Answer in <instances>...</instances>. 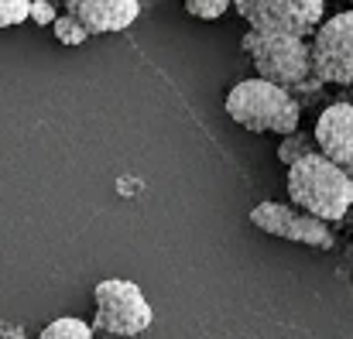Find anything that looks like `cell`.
Returning a JSON list of instances; mask_svg holds the SVG:
<instances>
[{"label": "cell", "instance_id": "obj_1", "mask_svg": "<svg viewBox=\"0 0 353 339\" xmlns=\"http://www.w3.org/2000/svg\"><path fill=\"white\" fill-rule=\"evenodd\" d=\"M288 199L302 213L333 226L350 216L353 175L343 165L330 161L326 154L309 151L288 165Z\"/></svg>", "mask_w": 353, "mask_h": 339}, {"label": "cell", "instance_id": "obj_2", "mask_svg": "<svg viewBox=\"0 0 353 339\" xmlns=\"http://www.w3.org/2000/svg\"><path fill=\"white\" fill-rule=\"evenodd\" d=\"M223 107H227V116L234 123H240L243 130H254V134H285V137H292L299 130V120H302L299 100L285 86L268 83L261 76L236 83L227 93Z\"/></svg>", "mask_w": 353, "mask_h": 339}, {"label": "cell", "instance_id": "obj_3", "mask_svg": "<svg viewBox=\"0 0 353 339\" xmlns=\"http://www.w3.org/2000/svg\"><path fill=\"white\" fill-rule=\"evenodd\" d=\"M243 52L250 55L261 79L278 83L285 90L305 83L312 76V45L295 34H268V31H247Z\"/></svg>", "mask_w": 353, "mask_h": 339}, {"label": "cell", "instance_id": "obj_4", "mask_svg": "<svg viewBox=\"0 0 353 339\" xmlns=\"http://www.w3.org/2000/svg\"><path fill=\"white\" fill-rule=\"evenodd\" d=\"M97 298V316H93V329L107 333V336L134 339L151 329L154 312L151 302L144 298L141 285L127 281V278H107L93 288Z\"/></svg>", "mask_w": 353, "mask_h": 339}, {"label": "cell", "instance_id": "obj_5", "mask_svg": "<svg viewBox=\"0 0 353 339\" xmlns=\"http://www.w3.org/2000/svg\"><path fill=\"white\" fill-rule=\"evenodd\" d=\"M250 31L309 38L326 21V0H234Z\"/></svg>", "mask_w": 353, "mask_h": 339}, {"label": "cell", "instance_id": "obj_6", "mask_svg": "<svg viewBox=\"0 0 353 339\" xmlns=\"http://www.w3.org/2000/svg\"><path fill=\"white\" fill-rule=\"evenodd\" d=\"M309 45H312V76L319 83L353 86V7L326 17Z\"/></svg>", "mask_w": 353, "mask_h": 339}, {"label": "cell", "instance_id": "obj_7", "mask_svg": "<svg viewBox=\"0 0 353 339\" xmlns=\"http://www.w3.org/2000/svg\"><path fill=\"white\" fill-rule=\"evenodd\" d=\"M250 223L271 236L292 240V243H305V247H319L330 250L333 247V226L302 213L299 206H285V203H261L250 209Z\"/></svg>", "mask_w": 353, "mask_h": 339}, {"label": "cell", "instance_id": "obj_8", "mask_svg": "<svg viewBox=\"0 0 353 339\" xmlns=\"http://www.w3.org/2000/svg\"><path fill=\"white\" fill-rule=\"evenodd\" d=\"M65 14H72L90 34H110L141 17V0H65Z\"/></svg>", "mask_w": 353, "mask_h": 339}, {"label": "cell", "instance_id": "obj_9", "mask_svg": "<svg viewBox=\"0 0 353 339\" xmlns=\"http://www.w3.org/2000/svg\"><path fill=\"white\" fill-rule=\"evenodd\" d=\"M316 147L330 161L350 168L353 165V103H333L316 120Z\"/></svg>", "mask_w": 353, "mask_h": 339}, {"label": "cell", "instance_id": "obj_10", "mask_svg": "<svg viewBox=\"0 0 353 339\" xmlns=\"http://www.w3.org/2000/svg\"><path fill=\"white\" fill-rule=\"evenodd\" d=\"M93 322H86V319H76V316H59V319H52L38 339H93Z\"/></svg>", "mask_w": 353, "mask_h": 339}, {"label": "cell", "instance_id": "obj_11", "mask_svg": "<svg viewBox=\"0 0 353 339\" xmlns=\"http://www.w3.org/2000/svg\"><path fill=\"white\" fill-rule=\"evenodd\" d=\"M52 31H55V38H59V45H86V38H90V31L72 17V14H62V17H55V24H52Z\"/></svg>", "mask_w": 353, "mask_h": 339}, {"label": "cell", "instance_id": "obj_12", "mask_svg": "<svg viewBox=\"0 0 353 339\" xmlns=\"http://www.w3.org/2000/svg\"><path fill=\"white\" fill-rule=\"evenodd\" d=\"M185 3V10L192 14V17H199V21H220L230 7H234V0H182Z\"/></svg>", "mask_w": 353, "mask_h": 339}, {"label": "cell", "instance_id": "obj_13", "mask_svg": "<svg viewBox=\"0 0 353 339\" xmlns=\"http://www.w3.org/2000/svg\"><path fill=\"white\" fill-rule=\"evenodd\" d=\"M31 3L34 0H0V28L24 24L31 17Z\"/></svg>", "mask_w": 353, "mask_h": 339}, {"label": "cell", "instance_id": "obj_14", "mask_svg": "<svg viewBox=\"0 0 353 339\" xmlns=\"http://www.w3.org/2000/svg\"><path fill=\"white\" fill-rule=\"evenodd\" d=\"M31 17H34L38 24H55V17H59V14H55V10H52L48 3L34 0V3H31Z\"/></svg>", "mask_w": 353, "mask_h": 339}, {"label": "cell", "instance_id": "obj_15", "mask_svg": "<svg viewBox=\"0 0 353 339\" xmlns=\"http://www.w3.org/2000/svg\"><path fill=\"white\" fill-rule=\"evenodd\" d=\"M347 220H350V223H353V206H350V216H347Z\"/></svg>", "mask_w": 353, "mask_h": 339}, {"label": "cell", "instance_id": "obj_16", "mask_svg": "<svg viewBox=\"0 0 353 339\" xmlns=\"http://www.w3.org/2000/svg\"><path fill=\"white\" fill-rule=\"evenodd\" d=\"M350 7H353V0H350Z\"/></svg>", "mask_w": 353, "mask_h": 339}]
</instances>
